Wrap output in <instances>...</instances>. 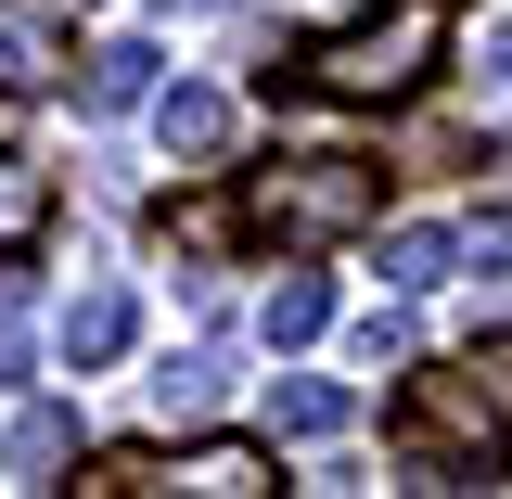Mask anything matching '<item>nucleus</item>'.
Masks as SVG:
<instances>
[{
    "label": "nucleus",
    "instance_id": "7",
    "mask_svg": "<svg viewBox=\"0 0 512 499\" xmlns=\"http://www.w3.org/2000/svg\"><path fill=\"white\" fill-rule=\"evenodd\" d=\"M154 39H103V52H90V116H128V103H154Z\"/></svg>",
    "mask_w": 512,
    "mask_h": 499
},
{
    "label": "nucleus",
    "instance_id": "2",
    "mask_svg": "<svg viewBox=\"0 0 512 499\" xmlns=\"http://www.w3.org/2000/svg\"><path fill=\"white\" fill-rule=\"evenodd\" d=\"M359 218H372V167H346V154H282L244 180V231H269V244H333Z\"/></svg>",
    "mask_w": 512,
    "mask_h": 499
},
{
    "label": "nucleus",
    "instance_id": "14",
    "mask_svg": "<svg viewBox=\"0 0 512 499\" xmlns=\"http://www.w3.org/2000/svg\"><path fill=\"white\" fill-rule=\"evenodd\" d=\"M448 256H461V269H512V205H487L474 231H448Z\"/></svg>",
    "mask_w": 512,
    "mask_h": 499
},
{
    "label": "nucleus",
    "instance_id": "1",
    "mask_svg": "<svg viewBox=\"0 0 512 499\" xmlns=\"http://www.w3.org/2000/svg\"><path fill=\"white\" fill-rule=\"evenodd\" d=\"M448 52V13L436 0H384L359 26H333L308 52V90L320 103H397V90H423V64Z\"/></svg>",
    "mask_w": 512,
    "mask_h": 499
},
{
    "label": "nucleus",
    "instance_id": "12",
    "mask_svg": "<svg viewBox=\"0 0 512 499\" xmlns=\"http://www.w3.org/2000/svg\"><path fill=\"white\" fill-rule=\"evenodd\" d=\"M39 218H52V180H39L26 154H0V256H13V244H39Z\"/></svg>",
    "mask_w": 512,
    "mask_h": 499
},
{
    "label": "nucleus",
    "instance_id": "13",
    "mask_svg": "<svg viewBox=\"0 0 512 499\" xmlns=\"http://www.w3.org/2000/svg\"><path fill=\"white\" fill-rule=\"evenodd\" d=\"M346 410H359L346 384H282V397H269V423H282V436H346Z\"/></svg>",
    "mask_w": 512,
    "mask_h": 499
},
{
    "label": "nucleus",
    "instance_id": "5",
    "mask_svg": "<svg viewBox=\"0 0 512 499\" xmlns=\"http://www.w3.org/2000/svg\"><path fill=\"white\" fill-rule=\"evenodd\" d=\"M154 141L192 154V167H218V154H231V103H218V90H167V103H154Z\"/></svg>",
    "mask_w": 512,
    "mask_h": 499
},
{
    "label": "nucleus",
    "instance_id": "18",
    "mask_svg": "<svg viewBox=\"0 0 512 499\" xmlns=\"http://www.w3.org/2000/svg\"><path fill=\"white\" fill-rule=\"evenodd\" d=\"M26 384V333H13V308H0V397Z\"/></svg>",
    "mask_w": 512,
    "mask_h": 499
},
{
    "label": "nucleus",
    "instance_id": "4",
    "mask_svg": "<svg viewBox=\"0 0 512 499\" xmlns=\"http://www.w3.org/2000/svg\"><path fill=\"white\" fill-rule=\"evenodd\" d=\"M52 64H64L52 0H0V90H52Z\"/></svg>",
    "mask_w": 512,
    "mask_h": 499
},
{
    "label": "nucleus",
    "instance_id": "15",
    "mask_svg": "<svg viewBox=\"0 0 512 499\" xmlns=\"http://www.w3.org/2000/svg\"><path fill=\"white\" fill-rule=\"evenodd\" d=\"M359 359L397 372V359H410V308H372V320H359Z\"/></svg>",
    "mask_w": 512,
    "mask_h": 499
},
{
    "label": "nucleus",
    "instance_id": "16",
    "mask_svg": "<svg viewBox=\"0 0 512 499\" xmlns=\"http://www.w3.org/2000/svg\"><path fill=\"white\" fill-rule=\"evenodd\" d=\"M474 90H487V103H512V26L487 39V52H474Z\"/></svg>",
    "mask_w": 512,
    "mask_h": 499
},
{
    "label": "nucleus",
    "instance_id": "9",
    "mask_svg": "<svg viewBox=\"0 0 512 499\" xmlns=\"http://www.w3.org/2000/svg\"><path fill=\"white\" fill-rule=\"evenodd\" d=\"M320 320H333V282H320V269H282L269 308H256V333H269V346H308Z\"/></svg>",
    "mask_w": 512,
    "mask_h": 499
},
{
    "label": "nucleus",
    "instance_id": "10",
    "mask_svg": "<svg viewBox=\"0 0 512 499\" xmlns=\"http://www.w3.org/2000/svg\"><path fill=\"white\" fill-rule=\"evenodd\" d=\"M448 269H461V256H448V231H436V218L384 231V282H397V295H423V282H448Z\"/></svg>",
    "mask_w": 512,
    "mask_h": 499
},
{
    "label": "nucleus",
    "instance_id": "17",
    "mask_svg": "<svg viewBox=\"0 0 512 499\" xmlns=\"http://www.w3.org/2000/svg\"><path fill=\"white\" fill-rule=\"evenodd\" d=\"M474 384H487V410H500V436H512V346H487V359H474Z\"/></svg>",
    "mask_w": 512,
    "mask_h": 499
},
{
    "label": "nucleus",
    "instance_id": "8",
    "mask_svg": "<svg viewBox=\"0 0 512 499\" xmlns=\"http://www.w3.org/2000/svg\"><path fill=\"white\" fill-rule=\"evenodd\" d=\"M116 346H128V295H116V282H90V295L64 308V359H77V372H103Z\"/></svg>",
    "mask_w": 512,
    "mask_h": 499
},
{
    "label": "nucleus",
    "instance_id": "3",
    "mask_svg": "<svg viewBox=\"0 0 512 499\" xmlns=\"http://www.w3.org/2000/svg\"><path fill=\"white\" fill-rule=\"evenodd\" d=\"M103 487H180V499H256V487H269V461H256L244 436H218V448H192V461H116Z\"/></svg>",
    "mask_w": 512,
    "mask_h": 499
},
{
    "label": "nucleus",
    "instance_id": "11",
    "mask_svg": "<svg viewBox=\"0 0 512 499\" xmlns=\"http://www.w3.org/2000/svg\"><path fill=\"white\" fill-rule=\"evenodd\" d=\"M154 410H167V423H205V410H218V346H180V359L154 372Z\"/></svg>",
    "mask_w": 512,
    "mask_h": 499
},
{
    "label": "nucleus",
    "instance_id": "6",
    "mask_svg": "<svg viewBox=\"0 0 512 499\" xmlns=\"http://www.w3.org/2000/svg\"><path fill=\"white\" fill-rule=\"evenodd\" d=\"M64 461H77V410H26L0 474H13V487H64Z\"/></svg>",
    "mask_w": 512,
    "mask_h": 499
}]
</instances>
